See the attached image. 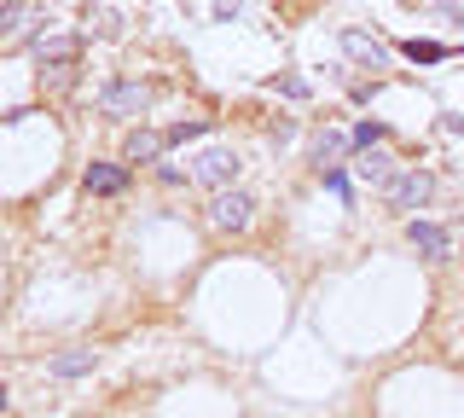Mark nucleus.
Masks as SVG:
<instances>
[{
	"instance_id": "1",
	"label": "nucleus",
	"mask_w": 464,
	"mask_h": 418,
	"mask_svg": "<svg viewBox=\"0 0 464 418\" xmlns=\"http://www.w3.org/2000/svg\"><path fill=\"white\" fill-rule=\"evenodd\" d=\"M192 180H203V186H232V180H238V151H232V146L198 151L192 157Z\"/></svg>"
},
{
	"instance_id": "2",
	"label": "nucleus",
	"mask_w": 464,
	"mask_h": 418,
	"mask_svg": "<svg viewBox=\"0 0 464 418\" xmlns=\"http://www.w3.org/2000/svg\"><path fill=\"white\" fill-rule=\"evenodd\" d=\"M250 215H256V204L244 192H215L209 227H215V233H244V227H250Z\"/></svg>"
},
{
	"instance_id": "3",
	"label": "nucleus",
	"mask_w": 464,
	"mask_h": 418,
	"mask_svg": "<svg viewBox=\"0 0 464 418\" xmlns=\"http://www.w3.org/2000/svg\"><path fill=\"white\" fill-rule=\"evenodd\" d=\"M145 105H151V88H145V82H116V88L99 93V111H105V117H140Z\"/></svg>"
},
{
	"instance_id": "4",
	"label": "nucleus",
	"mask_w": 464,
	"mask_h": 418,
	"mask_svg": "<svg viewBox=\"0 0 464 418\" xmlns=\"http://www.w3.org/2000/svg\"><path fill=\"white\" fill-rule=\"evenodd\" d=\"M343 53H348V59H360L366 70H389V47H383V41H372L366 30H343Z\"/></svg>"
},
{
	"instance_id": "5",
	"label": "nucleus",
	"mask_w": 464,
	"mask_h": 418,
	"mask_svg": "<svg viewBox=\"0 0 464 418\" xmlns=\"http://www.w3.org/2000/svg\"><path fill=\"white\" fill-rule=\"evenodd\" d=\"M406 238H412V250H424L430 262H447V250H453V244H447V233L435 221H406Z\"/></svg>"
},
{
	"instance_id": "6",
	"label": "nucleus",
	"mask_w": 464,
	"mask_h": 418,
	"mask_svg": "<svg viewBox=\"0 0 464 418\" xmlns=\"http://www.w3.org/2000/svg\"><path fill=\"white\" fill-rule=\"evenodd\" d=\"M82 186H87V192H99V198H111V192H122V186H128V169L122 163H87Z\"/></svg>"
},
{
	"instance_id": "7",
	"label": "nucleus",
	"mask_w": 464,
	"mask_h": 418,
	"mask_svg": "<svg viewBox=\"0 0 464 418\" xmlns=\"http://www.w3.org/2000/svg\"><path fill=\"white\" fill-rule=\"evenodd\" d=\"M35 59H41V70H47V64H76L82 59V41L76 35H53V41L41 35L35 41Z\"/></svg>"
},
{
	"instance_id": "8",
	"label": "nucleus",
	"mask_w": 464,
	"mask_h": 418,
	"mask_svg": "<svg viewBox=\"0 0 464 418\" xmlns=\"http://www.w3.org/2000/svg\"><path fill=\"white\" fill-rule=\"evenodd\" d=\"M435 192V180L424 175V169H418V175H401L395 186H389V198H395V204L401 209H418V204H424V198Z\"/></svg>"
},
{
	"instance_id": "9",
	"label": "nucleus",
	"mask_w": 464,
	"mask_h": 418,
	"mask_svg": "<svg viewBox=\"0 0 464 418\" xmlns=\"http://www.w3.org/2000/svg\"><path fill=\"white\" fill-rule=\"evenodd\" d=\"M163 151H169V134H151V128L128 134V163H157Z\"/></svg>"
},
{
	"instance_id": "10",
	"label": "nucleus",
	"mask_w": 464,
	"mask_h": 418,
	"mask_svg": "<svg viewBox=\"0 0 464 418\" xmlns=\"http://www.w3.org/2000/svg\"><path fill=\"white\" fill-rule=\"evenodd\" d=\"M24 24H29V0H6V6H0V41H18L24 35Z\"/></svg>"
},
{
	"instance_id": "11",
	"label": "nucleus",
	"mask_w": 464,
	"mask_h": 418,
	"mask_svg": "<svg viewBox=\"0 0 464 418\" xmlns=\"http://www.w3.org/2000/svg\"><path fill=\"white\" fill-rule=\"evenodd\" d=\"M93 366V349H64V355H53V372L58 378H76V372Z\"/></svg>"
},
{
	"instance_id": "12",
	"label": "nucleus",
	"mask_w": 464,
	"mask_h": 418,
	"mask_svg": "<svg viewBox=\"0 0 464 418\" xmlns=\"http://www.w3.org/2000/svg\"><path fill=\"white\" fill-rule=\"evenodd\" d=\"M354 175L372 180V186H389V157H383V151H366V157L354 163Z\"/></svg>"
},
{
	"instance_id": "13",
	"label": "nucleus",
	"mask_w": 464,
	"mask_h": 418,
	"mask_svg": "<svg viewBox=\"0 0 464 418\" xmlns=\"http://www.w3.org/2000/svg\"><path fill=\"white\" fill-rule=\"evenodd\" d=\"M406 59H412V64H441L447 59V47H441V41H406Z\"/></svg>"
},
{
	"instance_id": "14",
	"label": "nucleus",
	"mask_w": 464,
	"mask_h": 418,
	"mask_svg": "<svg viewBox=\"0 0 464 418\" xmlns=\"http://www.w3.org/2000/svg\"><path fill=\"white\" fill-rule=\"evenodd\" d=\"M377 140H383V122H360V128H354V146H360V151H372Z\"/></svg>"
},
{
	"instance_id": "15",
	"label": "nucleus",
	"mask_w": 464,
	"mask_h": 418,
	"mask_svg": "<svg viewBox=\"0 0 464 418\" xmlns=\"http://www.w3.org/2000/svg\"><path fill=\"white\" fill-rule=\"evenodd\" d=\"M343 146H348L343 134H319V146H314V151H319V163H331V157H343Z\"/></svg>"
},
{
	"instance_id": "16",
	"label": "nucleus",
	"mask_w": 464,
	"mask_h": 418,
	"mask_svg": "<svg viewBox=\"0 0 464 418\" xmlns=\"http://www.w3.org/2000/svg\"><path fill=\"white\" fill-rule=\"evenodd\" d=\"M209 122H180V128H169V146H186V140H198Z\"/></svg>"
},
{
	"instance_id": "17",
	"label": "nucleus",
	"mask_w": 464,
	"mask_h": 418,
	"mask_svg": "<svg viewBox=\"0 0 464 418\" xmlns=\"http://www.w3.org/2000/svg\"><path fill=\"white\" fill-rule=\"evenodd\" d=\"M325 186H331L337 198H348V180H343V169H325Z\"/></svg>"
},
{
	"instance_id": "18",
	"label": "nucleus",
	"mask_w": 464,
	"mask_h": 418,
	"mask_svg": "<svg viewBox=\"0 0 464 418\" xmlns=\"http://www.w3.org/2000/svg\"><path fill=\"white\" fill-rule=\"evenodd\" d=\"M447 128H453V134H464V117H447Z\"/></svg>"
}]
</instances>
